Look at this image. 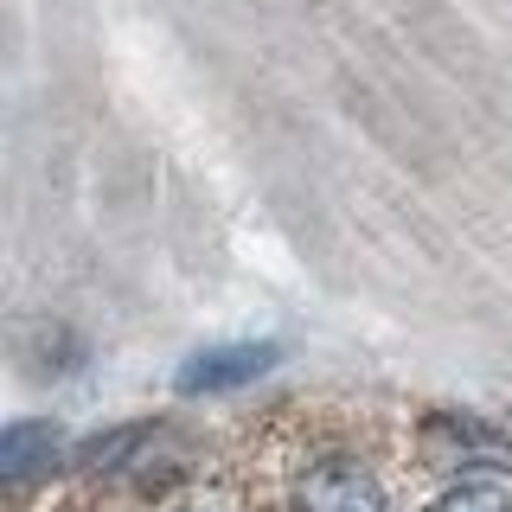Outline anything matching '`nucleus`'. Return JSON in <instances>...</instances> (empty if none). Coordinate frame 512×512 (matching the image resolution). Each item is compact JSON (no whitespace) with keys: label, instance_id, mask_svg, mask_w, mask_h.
Returning <instances> with one entry per match:
<instances>
[{"label":"nucleus","instance_id":"1","mask_svg":"<svg viewBox=\"0 0 512 512\" xmlns=\"http://www.w3.org/2000/svg\"><path fill=\"white\" fill-rule=\"evenodd\" d=\"M276 359H282V346H276V340L205 346V352H192V359L180 365V391H186V397H199V391H237V384L263 378Z\"/></svg>","mask_w":512,"mask_h":512},{"label":"nucleus","instance_id":"2","mask_svg":"<svg viewBox=\"0 0 512 512\" xmlns=\"http://www.w3.org/2000/svg\"><path fill=\"white\" fill-rule=\"evenodd\" d=\"M301 512H391V506L359 461H320L301 480Z\"/></svg>","mask_w":512,"mask_h":512},{"label":"nucleus","instance_id":"3","mask_svg":"<svg viewBox=\"0 0 512 512\" xmlns=\"http://www.w3.org/2000/svg\"><path fill=\"white\" fill-rule=\"evenodd\" d=\"M58 461V429L52 423H7V436H0V468L7 480H32V474H52Z\"/></svg>","mask_w":512,"mask_h":512},{"label":"nucleus","instance_id":"4","mask_svg":"<svg viewBox=\"0 0 512 512\" xmlns=\"http://www.w3.org/2000/svg\"><path fill=\"white\" fill-rule=\"evenodd\" d=\"M436 512H512V500L500 487H480V480H474V487H455Z\"/></svg>","mask_w":512,"mask_h":512}]
</instances>
